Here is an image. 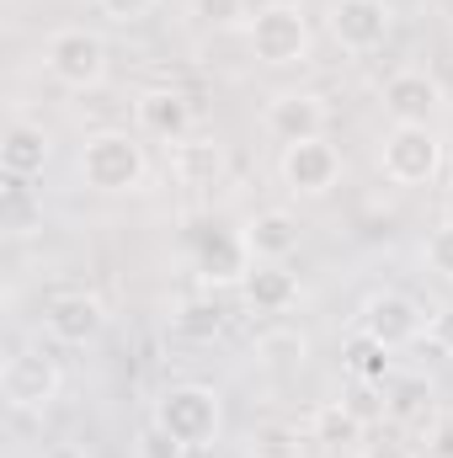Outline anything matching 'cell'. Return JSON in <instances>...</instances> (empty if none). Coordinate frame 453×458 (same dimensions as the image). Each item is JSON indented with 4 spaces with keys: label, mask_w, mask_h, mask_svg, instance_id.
I'll use <instances>...</instances> for the list:
<instances>
[{
    "label": "cell",
    "mask_w": 453,
    "mask_h": 458,
    "mask_svg": "<svg viewBox=\"0 0 453 458\" xmlns=\"http://www.w3.org/2000/svg\"><path fill=\"white\" fill-rule=\"evenodd\" d=\"M75 171H81V182L91 192H107V198L150 187V155H144L139 133H128V128H97V133H86V144L75 155Z\"/></svg>",
    "instance_id": "cell-1"
},
{
    "label": "cell",
    "mask_w": 453,
    "mask_h": 458,
    "mask_svg": "<svg viewBox=\"0 0 453 458\" xmlns=\"http://www.w3.org/2000/svg\"><path fill=\"white\" fill-rule=\"evenodd\" d=\"M176 443H187L192 454L214 448L225 437V394L203 378H182V384H166L155 394V411H150Z\"/></svg>",
    "instance_id": "cell-2"
},
{
    "label": "cell",
    "mask_w": 453,
    "mask_h": 458,
    "mask_svg": "<svg viewBox=\"0 0 453 458\" xmlns=\"http://www.w3.org/2000/svg\"><path fill=\"white\" fill-rule=\"evenodd\" d=\"M245 48L267 70H294L315 59V27L299 11V0H261L245 27Z\"/></svg>",
    "instance_id": "cell-3"
},
{
    "label": "cell",
    "mask_w": 453,
    "mask_h": 458,
    "mask_svg": "<svg viewBox=\"0 0 453 458\" xmlns=\"http://www.w3.org/2000/svg\"><path fill=\"white\" fill-rule=\"evenodd\" d=\"M443 133L432 123H389L379 139V171L395 187H432L443 176Z\"/></svg>",
    "instance_id": "cell-4"
},
{
    "label": "cell",
    "mask_w": 453,
    "mask_h": 458,
    "mask_svg": "<svg viewBox=\"0 0 453 458\" xmlns=\"http://www.w3.org/2000/svg\"><path fill=\"white\" fill-rule=\"evenodd\" d=\"M43 70L64 91H97V86H107L113 48L97 27H54L43 38Z\"/></svg>",
    "instance_id": "cell-5"
},
{
    "label": "cell",
    "mask_w": 453,
    "mask_h": 458,
    "mask_svg": "<svg viewBox=\"0 0 453 458\" xmlns=\"http://www.w3.org/2000/svg\"><path fill=\"white\" fill-rule=\"evenodd\" d=\"M64 394V368L59 357H48L43 346H16L0 368V400L16 411V416H43L54 411V400Z\"/></svg>",
    "instance_id": "cell-6"
},
{
    "label": "cell",
    "mask_w": 453,
    "mask_h": 458,
    "mask_svg": "<svg viewBox=\"0 0 453 458\" xmlns=\"http://www.w3.org/2000/svg\"><path fill=\"white\" fill-rule=\"evenodd\" d=\"M341 171H346V160H341V149L326 139V133H321V139L283 144V155H278V182H283V192L299 198V203L331 198L337 182H341Z\"/></svg>",
    "instance_id": "cell-7"
},
{
    "label": "cell",
    "mask_w": 453,
    "mask_h": 458,
    "mask_svg": "<svg viewBox=\"0 0 453 458\" xmlns=\"http://www.w3.org/2000/svg\"><path fill=\"white\" fill-rule=\"evenodd\" d=\"M357 331H368L389 352H406V346L427 342V310L400 288H373L363 299V310H357Z\"/></svg>",
    "instance_id": "cell-8"
},
{
    "label": "cell",
    "mask_w": 453,
    "mask_h": 458,
    "mask_svg": "<svg viewBox=\"0 0 453 458\" xmlns=\"http://www.w3.org/2000/svg\"><path fill=\"white\" fill-rule=\"evenodd\" d=\"M326 32L341 54H379L395 32L389 0H326Z\"/></svg>",
    "instance_id": "cell-9"
},
{
    "label": "cell",
    "mask_w": 453,
    "mask_h": 458,
    "mask_svg": "<svg viewBox=\"0 0 453 458\" xmlns=\"http://www.w3.org/2000/svg\"><path fill=\"white\" fill-rule=\"evenodd\" d=\"M261 128L278 144H299V139H321L331 128V102L321 91H272L261 107Z\"/></svg>",
    "instance_id": "cell-10"
},
{
    "label": "cell",
    "mask_w": 453,
    "mask_h": 458,
    "mask_svg": "<svg viewBox=\"0 0 453 458\" xmlns=\"http://www.w3.org/2000/svg\"><path fill=\"white\" fill-rule=\"evenodd\" d=\"M443 81L432 75V70H422V64H406V70H395L389 81H384V91H379V107L389 123H432V117L443 113Z\"/></svg>",
    "instance_id": "cell-11"
},
{
    "label": "cell",
    "mask_w": 453,
    "mask_h": 458,
    "mask_svg": "<svg viewBox=\"0 0 453 458\" xmlns=\"http://www.w3.org/2000/svg\"><path fill=\"white\" fill-rule=\"evenodd\" d=\"M133 123H139V133L144 139H160L166 149L171 144H182L187 133H192V97L182 91V86H144L139 97H133Z\"/></svg>",
    "instance_id": "cell-12"
},
{
    "label": "cell",
    "mask_w": 453,
    "mask_h": 458,
    "mask_svg": "<svg viewBox=\"0 0 453 458\" xmlns=\"http://www.w3.org/2000/svg\"><path fill=\"white\" fill-rule=\"evenodd\" d=\"M43 331L59 346H86L107 331V310H102L97 293L70 288V293H54V299L43 304Z\"/></svg>",
    "instance_id": "cell-13"
},
{
    "label": "cell",
    "mask_w": 453,
    "mask_h": 458,
    "mask_svg": "<svg viewBox=\"0 0 453 458\" xmlns=\"http://www.w3.org/2000/svg\"><path fill=\"white\" fill-rule=\"evenodd\" d=\"M166 165H171V182L187 187V192H209L225 182V144L214 133H187L182 144L166 149Z\"/></svg>",
    "instance_id": "cell-14"
},
{
    "label": "cell",
    "mask_w": 453,
    "mask_h": 458,
    "mask_svg": "<svg viewBox=\"0 0 453 458\" xmlns=\"http://www.w3.org/2000/svg\"><path fill=\"white\" fill-rule=\"evenodd\" d=\"M240 240H245L251 261H288V256L299 250L304 229H299V219H294L288 208H256V214L245 219V229H240Z\"/></svg>",
    "instance_id": "cell-15"
},
{
    "label": "cell",
    "mask_w": 453,
    "mask_h": 458,
    "mask_svg": "<svg viewBox=\"0 0 453 458\" xmlns=\"http://www.w3.org/2000/svg\"><path fill=\"white\" fill-rule=\"evenodd\" d=\"M240 293L256 315H288L304 288H299V272H288V261H251Z\"/></svg>",
    "instance_id": "cell-16"
},
{
    "label": "cell",
    "mask_w": 453,
    "mask_h": 458,
    "mask_svg": "<svg viewBox=\"0 0 453 458\" xmlns=\"http://www.w3.org/2000/svg\"><path fill=\"white\" fill-rule=\"evenodd\" d=\"M48 160H54V139H48V128L43 123H11L5 128V139H0V165H5V176H43L48 171Z\"/></svg>",
    "instance_id": "cell-17"
},
{
    "label": "cell",
    "mask_w": 453,
    "mask_h": 458,
    "mask_svg": "<svg viewBox=\"0 0 453 458\" xmlns=\"http://www.w3.org/2000/svg\"><path fill=\"white\" fill-rule=\"evenodd\" d=\"M310 432H315V443H326V448H337V454H352V448L368 443V421H363L346 400H321L315 416H310Z\"/></svg>",
    "instance_id": "cell-18"
},
{
    "label": "cell",
    "mask_w": 453,
    "mask_h": 458,
    "mask_svg": "<svg viewBox=\"0 0 453 458\" xmlns=\"http://www.w3.org/2000/svg\"><path fill=\"white\" fill-rule=\"evenodd\" d=\"M341 368L357 378V384H389V373H395V352L384 342H373L368 331H352L346 342H341Z\"/></svg>",
    "instance_id": "cell-19"
},
{
    "label": "cell",
    "mask_w": 453,
    "mask_h": 458,
    "mask_svg": "<svg viewBox=\"0 0 453 458\" xmlns=\"http://www.w3.org/2000/svg\"><path fill=\"white\" fill-rule=\"evenodd\" d=\"M251 357H256L261 368L299 373V368L310 362V336H304V331H288V326H278V331H261V336H256V346H251Z\"/></svg>",
    "instance_id": "cell-20"
},
{
    "label": "cell",
    "mask_w": 453,
    "mask_h": 458,
    "mask_svg": "<svg viewBox=\"0 0 453 458\" xmlns=\"http://www.w3.org/2000/svg\"><path fill=\"white\" fill-rule=\"evenodd\" d=\"M245 458H304V432L294 421H256L240 443Z\"/></svg>",
    "instance_id": "cell-21"
},
{
    "label": "cell",
    "mask_w": 453,
    "mask_h": 458,
    "mask_svg": "<svg viewBox=\"0 0 453 458\" xmlns=\"http://www.w3.org/2000/svg\"><path fill=\"white\" fill-rule=\"evenodd\" d=\"M432 411H438V400H432V384H427V378H400V384L384 389V416H389V421L422 427Z\"/></svg>",
    "instance_id": "cell-22"
},
{
    "label": "cell",
    "mask_w": 453,
    "mask_h": 458,
    "mask_svg": "<svg viewBox=\"0 0 453 458\" xmlns=\"http://www.w3.org/2000/svg\"><path fill=\"white\" fill-rule=\"evenodd\" d=\"M251 16H256V0H187V21L203 27V32L251 27Z\"/></svg>",
    "instance_id": "cell-23"
},
{
    "label": "cell",
    "mask_w": 453,
    "mask_h": 458,
    "mask_svg": "<svg viewBox=\"0 0 453 458\" xmlns=\"http://www.w3.org/2000/svg\"><path fill=\"white\" fill-rule=\"evenodd\" d=\"M171 331L187 336V342H214V336L225 331V310H219L214 299H187V304H176Z\"/></svg>",
    "instance_id": "cell-24"
},
{
    "label": "cell",
    "mask_w": 453,
    "mask_h": 458,
    "mask_svg": "<svg viewBox=\"0 0 453 458\" xmlns=\"http://www.w3.org/2000/svg\"><path fill=\"white\" fill-rule=\"evenodd\" d=\"M187 454H192V448H187V443H176L155 416L133 432V458H187Z\"/></svg>",
    "instance_id": "cell-25"
},
{
    "label": "cell",
    "mask_w": 453,
    "mask_h": 458,
    "mask_svg": "<svg viewBox=\"0 0 453 458\" xmlns=\"http://www.w3.org/2000/svg\"><path fill=\"white\" fill-rule=\"evenodd\" d=\"M422 267H427L432 277L453 283V225H438L427 240H422Z\"/></svg>",
    "instance_id": "cell-26"
},
{
    "label": "cell",
    "mask_w": 453,
    "mask_h": 458,
    "mask_svg": "<svg viewBox=\"0 0 453 458\" xmlns=\"http://www.w3.org/2000/svg\"><path fill=\"white\" fill-rule=\"evenodd\" d=\"M416 437H422V454L453 458V411H432V416L416 427Z\"/></svg>",
    "instance_id": "cell-27"
},
{
    "label": "cell",
    "mask_w": 453,
    "mask_h": 458,
    "mask_svg": "<svg viewBox=\"0 0 453 458\" xmlns=\"http://www.w3.org/2000/svg\"><path fill=\"white\" fill-rule=\"evenodd\" d=\"M97 11L117 27H139V21H150L160 11V0H97Z\"/></svg>",
    "instance_id": "cell-28"
},
{
    "label": "cell",
    "mask_w": 453,
    "mask_h": 458,
    "mask_svg": "<svg viewBox=\"0 0 453 458\" xmlns=\"http://www.w3.org/2000/svg\"><path fill=\"white\" fill-rule=\"evenodd\" d=\"M427 342L438 346L443 357H453V304H443V310L427 315Z\"/></svg>",
    "instance_id": "cell-29"
},
{
    "label": "cell",
    "mask_w": 453,
    "mask_h": 458,
    "mask_svg": "<svg viewBox=\"0 0 453 458\" xmlns=\"http://www.w3.org/2000/svg\"><path fill=\"white\" fill-rule=\"evenodd\" d=\"M363 458H416V454H406L400 443H389V437H384V443H368V454H363Z\"/></svg>",
    "instance_id": "cell-30"
},
{
    "label": "cell",
    "mask_w": 453,
    "mask_h": 458,
    "mask_svg": "<svg viewBox=\"0 0 453 458\" xmlns=\"http://www.w3.org/2000/svg\"><path fill=\"white\" fill-rule=\"evenodd\" d=\"M43 458H86V454H81V448H70V443H59V448H48Z\"/></svg>",
    "instance_id": "cell-31"
},
{
    "label": "cell",
    "mask_w": 453,
    "mask_h": 458,
    "mask_svg": "<svg viewBox=\"0 0 453 458\" xmlns=\"http://www.w3.org/2000/svg\"><path fill=\"white\" fill-rule=\"evenodd\" d=\"M416 458H432V454H416Z\"/></svg>",
    "instance_id": "cell-32"
}]
</instances>
